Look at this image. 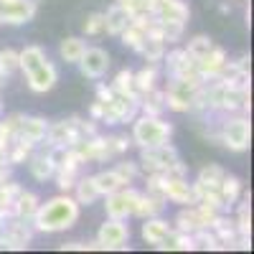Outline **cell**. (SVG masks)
<instances>
[{"label": "cell", "instance_id": "cell-4", "mask_svg": "<svg viewBox=\"0 0 254 254\" xmlns=\"http://www.w3.org/2000/svg\"><path fill=\"white\" fill-rule=\"evenodd\" d=\"M173 137V125L165 122L163 117H153V115H137L132 120V135L130 140L137 147H155L163 142H171Z\"/></svg>", "mask_w": 254, "mask_h": 254}, {"label": "cell", "instance_id": "cell-22", "mask_svg": "<svg viewBox=\"0 0 254 254\" xmlns=\"http://www.w3.org/2000/svg\"><path fill=\"white\" fill-rule=\"evenodd\" d=\"M165 208V198L158 196V193H150V190H145V193L137 196V203H135V216L137 219H150V216H160Z\"/></svg>", "mask_w": 254, "mask_h": 254}, {"label": "cell", "instance_id": "cell-24", "mask_svg": "<svg viewBox=\"0 0 254 254\" xmlns=\"http://www.w3.org/2000/svg\"><path fill=\"white\" fill-rule=\"evenodd\" d=\"M71 193H74V198H76L79 206H92L97 198H102L97 186H94V181H92V176H79L76 183H74V188H71Z\"/></svg>", "mask_w": 254, "mask_h": 254}, {"label": "cell", "instance_id": "cell-2", "mask_svg": "<svg viewBox=\"0 0 254 254\" xmlns=\"http://www.w3.org/2000/svg\"><path fill=\"white\" fill-rule=\"evenodd\" d=\"M18 69L23 71L28 89L36 94L51 92L59 81L56 64L49 59V54L41 46H26L23 51H18Z\"/></svg>", "mask_w": 254, "mask_h": 254}, {"label": "cell", "instance_id": "cell-13", "mask_svg": "<svg viewBox=\"0 0 254 254\" xmlns=\"http://www.w3.org/2000/svg\"><path fill=\"white\" fill-rule=\"evenodd\" d=\"M110 64H112L110 51H104L99 46H87V51H84L81 59L76 61V66L87 79H102L110 71Z\"/></svg>", "mask_w": 254, "mask_h": 254}, {"label": "cell", "instance_id": "cell-40", "mask_svg": "<svg viewBox=\"0 0 254 254\" xmlns=\"http://www.w3.org/2000/svg\"><path fill=\"white\" fill-rule=\"evenodd\" d=\"M61 252H89V242H66L59 247Z\"/></svg>", "mask_w": 254, "mask_h": 254}, {"label": "cell", "instance_id": "cell-6", "mask_svg": "<svg viewBox=\"0 0 254 254\" xmlns=\"http://www.w3.org/2000/svg\"><path fill=\"white\" fill-rule=\"evenodd\" d=\"M201 84L190 81V79H171L168 87L163 89L165 94V110L171 112H193V102H196V92Z\"/></svg>", "mask_w": 254, "mask_h": 254}, {"label": "cell", "instance_id": "cell-5", "mask_svg": "<svg viewBox=\"0 0 254 254\" xmlns=\"http://www.w3.org/2000/svg\"><path fill=\"white\" fill-rule=\"evenodd\" d=\"M249 137H252V127L247 115H226L224 122H219V142L229 147L231 153L249 150Z\"/></svg>", "mask_w": 254, "mask_h": 254}, {"label": "cell", "instance_id": "cell-23", "mask_svg": "<svg viewBox=\"0 0 254 254\" xmlns=\"http://www.w3.org/2000/svg\"><path fill=\"white\" fill-rule=\"evenodd\" d=\"M92 181H94V186H97V190H99V196H110V193H115V190H120L122 186H127L115 168H107V171L94 173Z\"/></svg>", "mask_w": 254, "mask_h": 254}, {"label": "cell", "instance_id": "cell-8", "mask_svg": "<svg viewBox=\"0 0 254 254\" xmlns=\"http://www.w3.org/2000/svg\"><path fill=\"white\" fill-rule=\"evenodd\" d=\"M33 237H36V229H33L31 221L10 216V219L3 224V229H0V249L23 252V249L31 247Z\"/></svg>", "mask_w": 254, "mask_h": 254}, {"label": "cell", "instance_id": "cell-37", "mask_svg": "<svg viewBox=\"0 0 254 254\" xmlns=\"http://www.w3.org/2000/svg\"><path fill=\"white\" fill-rule=\"evenodd\" d=\"M107 142H110V153H112V158L125 155L127 150H130V145H132V140L127 137V135H110Z\"/></svg>", "mask_w": 254, "mask_h": 254}, {"label": "cell", "instance_id": "cell-33", "mask_svg": "<svg viewBox=\"0 0 254 254\" xmlns=\"http://www.w3.org/2000/svg\"><path fill=\"white\" fill-rule=\"evenodd\" d=\"M18 132V115H10L5 120H0V150L5 153V147L15 140Z\"/></svg>", "mask_w": 254, "mask_h": 254}, {"label": "cell", "instance_id": "cell-42", "mask_svg": "<svg viewBox=\"0 0 254 254\" xmlns=\"http://www.w3.org/2000/svg\"><path fill=\"white\" fill-rule=\"evenodd\" d=\"M0 26H3V20H0Z\"/></svg>", "mask_w": 254, "mask_h": 254}, {"label": "cell", "instance_id": "cell-19", "mask_svg": "<svg viewBox=\"0 0 254 254\" xmlns=\"http://www.w3.org/2000/svg\"><path fill=\"white\" fill-rule=\"evenodd\" d=\"M28 163V171H31V176L36 178V181H41V183H46L49 178H54V173H56V165H54V160H51V155H49V150H33L31 153V158L26 160Z\"/></svg>", "mask_w": 254, "mask_h": 254}, {"label": "cell", "instance_id": "cell-9", "mask_svg": "<svg viewBox=\"0 0 254 254\" xmlns=\"http://www.w3.org/2000/svg\"><path fill=\"white\" fill-rule=\"evenodd\" d=\"M163 64H165V74L168 79H190L196 84H203L198 69H196V59L190 56L186 49H173L163 56Z\"/></svg>", "mask_w": 254, "mask_h": 254}, {"label": "cell", "instance_id": "cell-36", "mask_svg": "<svg viewBox=\"0 0 254 254\" xmlns=\"http://www.w3.org/2000/svg\"><path fill=\"white\" fill-rule=\"evenodd\" d=\"M115 171L122 176V181H125L127 186H130V183H135V178L140 176V165L132 163V160H122V163L115 165Z\"/></svg>", "mask_w": 254, "mask_h": 254}, {"label": "cell", "instance_id": "cell-14", "mask_svg": "<svg viewBox=\"0 0 254 254\" xmlns=\"http://www.w3.org/2000/svg\"><path fill=\"white\" fill-rule=\"evenodd\" d=\"M46 147H71L79 137V127H76V117L69 120H59V122H49L46 130Z\"/></svg>", "mask_w": 254, "mask_h": 254}, {"label": "cell", "instance_id": "cell-1", "mask_svg": "<svg viewBox=\"0 0 254 254\" xmlns=\"http://www.w3.org/2000/svg\"><path fill=\"white\" fill-rule=\"evenodd\" d=\"M79 208L81 206L76 203L71 193H59L38 206L31 224L36 229V234H59V231H66L79 221Z\"/></svg>", "mask_w": 254, "mask_h": 254}, {"label": "cell", "instance_id": "cell-38", "mask_svg": "<svg viewBox=\"0 0 254 254\" xmlns=\"http://www.w3.org/2000/svg\"><path fill=\"white\" fill-rule=\"evenodd\" d=\"M120 5H125L132 15H140V13H150L153 10V0H117Z\"/></svg>", "mask_w": 254, "mask_h": 254}, {"label": "cell", "instance_id": "cell-7", "mask_svg": "<svg viewBox=\"0 0 254 254\" xmlns=\"http://www.w3.org/2000/svg\"><path fill=\"white\" fill-rule=\"evenodd\" d=\"M102 120L107 125H125L140 115V94H115L110 102H102Z\"/></svg>", "mask_w": 254, "mask_h": 254}, {"label": "cell", "instance_id": "cell-10", "mask_svg": "<svg viewBox=\"0 0 254 254\" xmlns=\"http://www.w3.org/2000/svg\"><path fill=\"white\" fill-rule=\"evenodd\" d=\"M140 190H135L132 186H122L115 193L104 196V211L110 219H132L135 216V203H137Z\"/></svg>", "mask_w": 254, "mask_h": 254}, {"label": "cell", "instance_id": "cell-29", "mask_svg": "<svg viewBox=\"0 0 254 254\" xmlns=\"http://www.w3.org/2000/svg\"><path fill=\"white\" fill-rule=\"evenodd\" d=\"M137 54H140L147 64H160L163 56H165V41H160V38H155V36L147 33V36L142 38Z\"/></svg>", "mask_w": 254, "mask_h": 254}, {"label": "cell", "instance_id": "cell-41", "mask_svg": "<svg viewBox=\"0 0 254 254\" xmlns=\"http://www.w3.org/2000/svg\"><path fill=\"white\" fill-rule=\"evenodd\" d=\"M0 115H3V102H0Z\"/></svg>", "mask_w": 254, "mask_h": 254}, {"label": "cell", "instance_id": "cell-27", "mask_svg": "<svg viewBox=\"0 0 254 254\" xmlns=\"http://www.w3.org/2000/svg\"><path fill=\"white\" fill-rule=\"evenodd\" d=\"M165 112V94L163 89H150L140 94V115H153V117H163Z\"/></svg>", "mask_w": 254, "mask_h": 254}, {"label": "cell", "instance_id": "cell-35", "mask_svg": "<svg viewBox=\"0 0 254 254\" xmlns=\"http://www.w3.org/2000/svg\"><path fill=\"white\" fill-rule=\"evenodd\" d=\"M104 33V13H92L84 20V36H102Z\"/></svg>", "mask_w": 254, "mask_h": 254}, {"label": "cell", "instance_id": "cell-18", "mask_svg": "<svg viewBox=\"0 0 254 254\" xmlns=\"http://www.w3.org/2000/svg\"><path fill=\"white\" fill-rule=\"evenodd\" d=\"M171 231H173V224H168V221L160 219V216H150V219H142L140 237L145 239V244H150V247L158 249L168 237H171Z\"/></svg>", "mask_w": 254, "mask_h": 254}, {"label": "cell", "instance_id": "cell-21", "mask_svg": "<svg viewBox=\"0 0 254 254\" xmlns=\"http://www.w3.org/2000/svg\"><path fill=\"white\" fill-rule=\"evenodd\" d=\"M130 20H132V13L127 10L125 5L115 3L107 13H104V33H110V36H120L127 26H130Z\"/></svg>", "mask_w": 254, "mask_h": 254}, {"label": "cell", "instance_id": "cell-20", "mask_svg": "<svg viewBox=\"0 0 254 254\" xmlns=\"http://www.w3.org/2000/svg\"><path fill=\"white\" fill-rule=\"evenodd\" d=\"M38 206H41V198L33 193V190L20 188V190H18V196H15V201H13L10 214H13L15 219H26V221H31V219L36 216Z\"/></svg>", "mask_w": 254, "mask_h": 254}, {"label": "cell", "instance_id": "cell-25", "mask_svg": "<svg viewBox=\"0 0 254 254\" xmlns=\"http://www.w3.org/2000/svg\"><path fill=\"white\" fill-rule=\"evenodd\" d=\"M173 229H176V231H183V234H196L198 229H203L201 216H198V211H196L193 203H190V206H183V208L178 211Z\"/></svg>", "mask_w": 254, "mask_h": 254}, {"label": "cell", "instance_id": "cell-39", "mask_svg": "<svg viewBox=\"0 0 254 254\" xmlns=\"http://www.w3.org/2000/svg\"><path fill=\"white\" fill-rule=\"evenodd\" d=\"M97 99L99 102H110L112 97H115V92H112V87H110V84H104V81H97Z\"/></svg>", "mask_w": 254, "mask_h": 254}, {"label": "cell", "instance_id": "cell-28", "mask_svg": "<svg viewBox=\"0 0 254 254\" xmlns=\"http://www.w3.org/2000/svg\"><path fill=\"white\" fill-rule=\"evenodd\" d=\"M84 51H87V41L79 38V36H69V38H64L59 44V56H61V61H66V64H76Z\"/></svg>", "mask_w": 254, "mask_h": 254}, {"label": "cell", "instance_id": "cell-32", "mask_svg": "<svg viewBox=\"0 0 254 254\" xmlns=\"http://www.w3.org/2000/svg\"><path fill=\"white\" fill-rule=\"evenodd\" d=\"M18 190H20V186L15 181H3L0 183V211H5L8 216H13L10 208H13V201L18 196Z\"/></svg>", "mask_w": 254, "mask_h": 254}, {"label": "cell", "instance_id": "cell-26", "mask_svg": "<svg viewBox=\"0 0 254 254\" xmlns=\"http://www.w3.org/2000/svg\"><path fill=\"white\" fill-rule=\"evenodd\" d=\"M158 74H160V64H145L140 71H135L132 81H135V92L145 94L158 87Z\"/></svg>", "mask_w": 254, "mask_h": 254}, {"label": "cell", "instance_id": "cell-12", "mask_svg": "<svg viewBox=\"0 0 254 254\" xmlns=\"http://www.w3.org/2000/svg\"><path fill=\"white\" fill-rule=\"evenodd\" d=\"M38 13V0H0V20L8 26H26Z\"/></svg>", "mask_w": 254, "mask_h": 254}, {"label": "cell", "instance_id": "cell-15", "mask_svg": "<svg viewBox=\"0 0 254 254\" xmlns=\"http://www.w3.org/2000/svg\"><path fill=\"white\" fill-rule=\"evenodd\" d=\"M46 130H49V122L44 117H31V115H18V132H15V140H23V142H31L33 147H38L46 137Z\"/></svg>", "mask_w": 254, "mask_h": 254}, {"label": "cell", "instance_id": "cell-11", "mask_svg": "<svg viewBox=\"0 0 254 254\" xmlns=\"http://www.w3.org/2000/svg\"><path fill=\"white\" fill-rule=\"evenodd\" d=\"M97 242L102 247V252L110 249H127V242H130V226H127L125 219H110L104 221L97 231Z\"/></svg>", "mask_w": 254, "mask_h": 254}, {"label": "cell", "instance_id": "cell-16", "mask_svg": "<svg viewBox=\"0 0 254 254\" xmlns=\"http://www.w3.org/2000/svg\"><path fill=\"white\" fill-rule=\"evenodd\" d=\"M226 61H229L226 51L214 44V49L196 61V69H198V74H201L203 81H214V79H219V74H221V69H224Z\"/></svg>", "mask_w": 254, "mask_h": 254}, {"label": "cell", "instance_id": "cell-34", "mask_svg": "<svg viewBox=\"0 0 254 254\" xmlns=\"http://www.w3.org/2000/svg\"><path fill=\"white\" fill-rule=\"evenodd\" d=\"M211 49H214V41H211L208 36H193V38L188 41V46H186V51L193 56L196 61H198L201 56H206Z\"/></svg>", "mask_w": 254, "mask_h": 254}, {"label": "cell", "instance_id": "cell-3", "mask_svg": "<svg viewBox=\"0 0 254 254\" xmlns=\"http://www.w3.org/2000/svg\"><path fill=\"white\" fill-rule=\"evenodd\" d=\"M140 173H171L186 176V165L178 158V150L171 142H163L155 147H140Z\"/></svg>", "mask_w": 254, "mask_h": 254}, {"label": "cell", "instance_id": "cell-31", "mask_svg": "<svg viewBox=\"0 0 254 254\" xmlns=\"http://www.w3.org/2000/svg\"><path fill=\"white\" fill-rule=\"evenodd\" d=\"M132 76H135V71H130V69L117 71L115 81L110 84L112 92H115V94H137V92H135V81H132Z\"/></svg>", "mask_w": 254, "mask_h": 254}, {"label": "cell", "instance_id": "cell-30", "mask_svg": "<svg viewBox=\"0 0 254 254\" xmlns=\"http://www.w3.org/2000/svg\"><path fill=\"white\" fill-rule=\"evenodd\" d=\"M219 190H221V198H224V206L229 208V206H237V201L242 198V181L237 178V176H224L221 178V186H219Z\"/></svg>", "mask_w": 254, "mask_h": 254}, {"label": "cell", "instance_id": "cell-17", "mask_svg": "<svg viewBox=\"0 0 254 254\" xmlns=\"http://www.w3.org/2000/svg\"><path fill=\"white\" fill-rule=\"evenodd\" d=\"M153 18L158 20H178V23H188L190 18V8L183 0H153Z\"/></svg>", "mask_w": 254, "mask_h": 254}]
</instances>
